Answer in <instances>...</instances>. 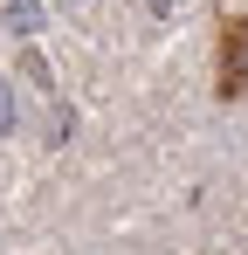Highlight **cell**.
Instances as JSON below:
<instances>
[{"mask_svg": "<svg viewBox=\"0 0 248 255\" xmlns=\"http://www.w3.org/2000/svg\"><path fill=\"white\" fill-rule=\"evenodd\" d=\"M221 97H248V21L221 35Z\"/></svg>", "mask_w": 248, "mask_h": 255, "instance_id": "6da1fadb", "label": "cell"}, {"mask_svg": "<svg viewBox=\"0 0 248 255\" xmlns=\"http://www.w3.org/2000/svg\"><path fill=\"white\" fill-rule=\"evenodd\" d=\"M7 28L14 35H35L41 28V0H7Z\"/></svg>", "mask_w": 248, "mask_h": 255, "instance_id": "7a4b0ae2", "label": "cell"}, {"mask_svg": "<svg viewBox=\"0 0 248 255\" xmlns=\"http://www.w3.org/2000/svg\"><path fill=\"white\" fill-rule=\"evenodd\" d=\"M0 131H14V90L0 83Z\"/></svg>", "mask_w": 248, "mask_h": 255, "instance_id": "3957f363", "label": "cell"}]
</instances>
